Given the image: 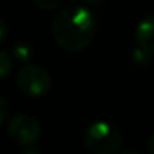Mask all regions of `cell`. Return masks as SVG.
<instances>
[{"label": "cell", "instance_id": "obj_11", "mask_svg": "<svg viewBox=\"0 0 154 154\" xmlns=\"http://www.w3.org/2000/svg\"><path fill=\"white\" fill-rule=\"evenodd\" d=\"M8 33V30H6V21L5 20H0V42H5L6 41V35Z\"/></svg>", "mask_w": 154, "mask_h": 154}, {"label": "cell", "instance_id": "obj_12", "mask_svg": "<svg viewBox=\"0 0 154 154\" xmlns=\"http://www.w3.org/2000/svg\"><path fill=\"white\" fill-rule=\"evenodd\" d=\"M148 152L149 154H154V133L148 139Z\"/></svg>", "mask_w": 154, "mask_h": 154}, {"label": "cell", "instance_id": "obj_3", "mask_svg": "<svg viewBox=\"0 0 154 154\" xmlns=\"http://www.w3.org/2000/svg\"><path fill=\"white\" fill-rule=\"evenodd\" d=\"M17 86L27 97H44L51 88V77L39 65H24L17 74Z\"/></svg>", "mask_w": 154, "mask_h": 154}, {"label": "cell", "instance_id": "obj_14", "mask_svg": "<svg viewBox=\"0 0 154 154\" xmlns=\"http://www.w3.org/2000/svg\"><path fill=\"white\" fill-rule=\"evenodd\" d=\"M121 154H140V152L136 151V149H133V148H127V149H124Z\"/></svg>", "mask_w": 154, "mask_h": 154}, {"label": "cell", "instance_id": "obj_15", "mask_svg": "<svg viewBox=\"0 0 154 154\" xmlns=\"http://www.w3.org/2000/svg\"><path fill=\"white\" fill-rule=\"evenodd\" d=\"M88 3H94V5H97V3H101L103 0H86Z\"/></svg>", "mask_w": 154, "mask_h": 154}, {"label": "cell", "instance_id": "obj_8", "mask_svg": "<svg viewBox=\"0 0 154 154\" xmlns=\"http://www.w3.org/2000/svg\"><path fill=\"white\" fill-rule=\"evenodd\" d=\"M131 59L134 63L137 65H148L149 63V59H151V53L145 51L143 48H140L139 45L131 51Z\"/></svg>", "mask_w": 154, "mask_h": 154}, {"label": "cell", "instance_id": "obj_7", "mask_svg": "<svg viewBox=\"0 0 154 154\" xmlns=\"http://www.w3.org/2000/svg\"><path fill=\"white\" fill-rule=\"evenodd\" d=\"M11 69H12V59L8 51L2 50V53H0V79L5 80L9 75Z\"/></svg>", "mask_w": 154, "mask_h": 154}, {"label": "cell", "instance_id": "obj_1", "mask_svg": "<svg viewBox=\"0 0 154 154\" xmlns=\"http://www.w3.org/2000/svg\"><path fill=\"white\" fill-rule=\"evenodd\" d=\"M51 32L60 48L71 53L82 51L94 39L95 18L83 6H69L54 17Z\"/></svg>", "mask_w": 154, "mask_h": 154}, {"label": "cell", "instance_id": "obj_6", "mask_svg": "<svg viewBox=\"0 0 154 154\" xmlns=\"http://www.w3.org/2000/svg\"><path fill=\"white\" fill-rule=\"evenodd\" d=\"M33 47L29 42H17L12 48V57L20 63H29L33 57Z\"/></svg>", "mask_w": 154, "mask_h": 154}, {"label": "cell", "instance_id": "obj_2", "mask_svg": "<svg viewBox=\"0 0 154 154\" xmlns=\"http://www.w3.org/2000/svg\"><path fill=\"white\" fill-rule=\"evenodd\" d=\"M83 142L92 154H116L122 146V134L113 124L97 121L85 130Z\"/></svg>", "mask_w": 154, "mask_h": 154}, {"label": "cell", "instance_id": "obj_5", "mask_svg": "<svg viewBox=\"0 0 154 154\" xmlns=\"http://www.w3.org/2000/svg\"><path fill=\"white\" fill-rule=\"evenodd\" d=\"M136 44L148 53H154V15L143 18L134 32Z\"/></svg>", "mask_w": 154, "mask_h": 154}, {"label": "cell", "instance_id": "obj_10", "mask_svg": "<svg viewBox=\"0 0 154 154\" xmlns=\"http://www.w3.org/2000/svg\"><path fill=\"white\" fill-rule=\"evenodd\" d=\"M8 103L6 100L2 97L0 98V125H3L6 122V118H8Z\"/></svg>", "mask_w": 154, "mask_h": 154}, {"label": "cell", "instance_id": "obj_13", "mask_svg": "<svg viewBox=\"0 0 154 154\" xmlns=\"http://www.w3.org/2000/svg\"><path fill=\"white\" fill-rule=\"evenodd\" d=\"M21 154H41L36 148H27V149H24Z\"/></svg>", "mask_w": 154, "mask_h": 154}, {"label": "cell", "instance_id": "obj_4", "mask_svg": "<svg viewBox=\"0 0 154 154\" xmlns=\"http://www.w3.org/2000/svg\"><path fill=\"white\" fill-rule=\"evenodd\" d=\"M9 137L21 146L33 145L41 136L39 122L30 115H15L8 124Z\"/></svg>", "mask_w": 154, "mask_h": 154}, {"label": "cell", "instance_id": "obj_9", "mask_svg": "<svg viewBox=\"0 0 154 154\" xmlns=\"http://www.w3.org/2000/svg\"><path fill=\"white\" fill-rule=\"evenodd\" d=\"M33 2L36 3L38 8H41L44 11H51V9L59 8L63 0H33Z\"/></svg>", "mask_w": 154, "mask_h": 154}]
</instances>
